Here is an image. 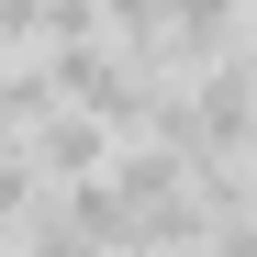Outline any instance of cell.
<instances>
[{"label": "cell", "instance_id": "cell-4", "mask_svg": "<svg viewBox=\"0 0 257 257\" xmlns=\"http://www.w3.org/2000/svg\"><path fill=\"white\" fill-rule=\"evenodd\" d=\"M235 190H246V212H257V157H246V168H235Z\"/></svg>", "mask_w": 257, "mask_h": 257}, {"label": "cell", "instance_id": "cell-5", "mask_svg": "<svg viewBox=\"0 0 257 257\" xmlns=\"http://www.w3.org/2000/svg\"><path fill=\"white\" fill-rule=\"evenodd\" d=\"M246 23H257V0H246Z\"/></svg>", "mask_w": 257, "mask_h": 257}, {"label": "cell", "instance_id": "cell-7", "mask_svg": "<svg viewBox=\"0 0 257 257\" xmlns=\"http://www.w3.org/2000/svg\"><path fill=\"white\" fill-rule=\"evenodd\" d=\"M190 257H201V246H190Z\"/></svg>", "mask_w": 257, "mask_h": 257}, {"label": "cell", "instance_id": "cell-3", "mask_svg": "<svg viewBox=\"0 0 257 257\" xmlns=\"http://www.w3.org/2000/svg\"><path fill=\"white\" fill-rule=\"evenodd\" d=\"M212 257H257V212H235V224H212Z\"/></svg>", "mask_w": 257, "mask_h": 257}, {"label": "cell", "instance_id": "cell-2", "mask_svg": "<svg viewBox=\"0 0 257 257\" xmlns=\"http://www.w3.org/2000/svg\"><path fill=\"white\" fill-rule=\"evenodd\" d=\"M56 45V0H0V56H45Z\"/></svg>", "mask_w": 257, "mask_h": 257}, {"label": "cell", "instance_id": "cell-1", "mask_svg": "<svg viewBox=\"0 0 257 257\" xmlns=\"http://www.w3.org/2000/svg\"><path fill=\"white\" fill-rule=\"evenodd\" d=\"M23 157H34V179H45V190H78V179H101V168H112V135H101L90 112H45V123L23 135Z\"/></svg>", "mask_w": 257, "mask_h": 257}, {"label": "cell", "instance_id": "cell-6", "mask_svg": "<svg viewBox=\"0 0 257 257\" xmlns=\"http://www.w3.org/2000/svg\"><path fill=\"white\" fill-rule=\"evenodd\" d=\"M246 67H257V45H246Z\"/></svg>", "mask_w": 257, "mask_h": 257}]
</instances>
